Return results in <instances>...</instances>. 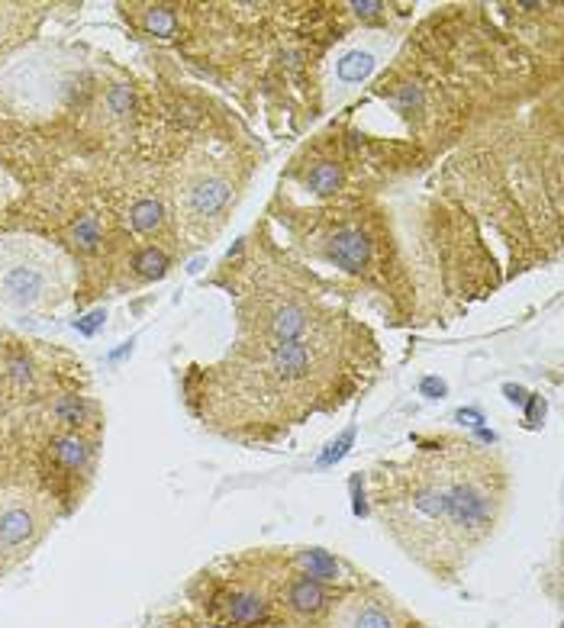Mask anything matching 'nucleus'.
Listing matches in <instances>:
<instances>
[{"mask_svg":"<svg viewBox=\"0 0 564 628\" xmlns=\"http://www.w3.org/2000/svg\"><path fill=\"white\" fill-rule=\"evenodd\" d=\"M49 529V506L26 490H0V567L30 554Z\"/></svg>","mask_w":564,"mask_h":628,"instance_id":"nucleus-7","label":"nucleus"},{"mask_svg":"<svg viewBox=\"0 0 564 628\" xmlns=\"http://www.w3.org/2000/svg\"><path fill=\"white\" fill-rule=\"evenodd\" d=\"M374 509L387 535L432 574H452L497 532L510 474L497 451L442 438L407 461L371 471Z\"/></svg>","mask_w":564,"mask_h":628,"instance_id":"nucleus-1","label":"nucleus"},{"mask_svg":"<svg viewBox=\"0 0 564 628\" xmlns=\"http://www.w3.org/2000/svg\"><path fill=\"white\" fill-rule=\"evenodd\" d=\"M129 226H133L139 236H152V232H162L165 223H168V210L165 203L158 197H136L129 203Z\"/></svg>","mask_w":564,"mask_h":628,"instance_id":"nucleus-13","label":"nucleus"},{"mask_svg":"<svg viewBox=\"0 0 564 628\" xmlns=\"http://www.w3.org/2000/svg\"><path fill=\"white\" fill-rule=\"evenodd\" d=\"M287 567H291L294 574H303L310 580H320L326 587L342 580V564L339 558H332L329 551L323 548H294L291 558H287Z\"/></svg>","mask_w":564,"mask_h":628,"instance_id":"nucleus-12","label":"nucleus"},{"mask_svg":"<svg viewBox=\"0 0 564 628\" xmlns=\"http://www.w3.org/2000/svg\"><path fill=\"white\" fill-rule=\"evenodd\" d=\"M71 242H75V248H81V252H94L97 242H100V226L94 216H81L75 226H71Z\"/></svg>","mask_w":564,"mask_h":628,"instance_id":"nucleus-18","label":"nucleus"},{"mask_svg":"<svg viewBox=\"0 0 564 628\" xmlns=\"http://www.w3.org/2000/svg\"><path fill=\"white\" fill-rule=\"evenodd\" d=\"M10 197H13V181L7 178V171L0 168V207H4Z\"/></svg>","mask_w":564,"mask_h":628,"instance_id":"nucleus-19","label":"nucleus"},{"mask_svg":"<svg viewBox=\"0 0 564 628\" xmlns=\"http://www.w3.org/2000/svg\"><path fill=\"white\" fill-rule=\"evenodd\" d=\"M374 65H378V55L368 52V49H355L349 55H342V62L336 65L339 81L342 84H361L374 71Z\"/></svg>","mask_w":564,"mask_h":628,"instance_id":"nucleus-16","label":"nucleus"},{"mask_svg":"<svg viewBox=\"0 0 564 628\" xmlns=\"http://www.w3.org/2000/svg\"><path fill=\"white\" fill-rule=\"evenodd\" d=\"M139 23H142V29H146V33H152V36H158V39H171V36L178 33V26H181L175 7H165V4L142 7Z\"/></svg>","mask_w":564,"mask_h":628,"instance_id":"nucleus-15","label":"nucleus"},{"mask_svg":"<svg viewBox=\"0 0 564 628\" xmlns=\"http://www.w3.org/2000/svg\"><path fill=\"white\" fill-rule=\"evenodd\" d=\"M171 213L187 245H207L226 229L239 200L236 165L197 149L184 158L171 181Z\"/></svg>","mask_w":564,"mask_h":628,"instance_id":"nucleus-4","label":"nucleus"},{"mask_svg":"<svg viewBox=\"0 0 564 628\" xmlns=\"http://www.w3.org/2000/svg\"><path fill=\"white\" fill-rule=\"evenodd\" d=\"M265 628H310V625H300V622H291V619H287V622H268Z\"/></svg>","mask_w":564,"mask_h":628,"instance_id":"nucleus-20","label":"nucleus"},{"mask_svg":"<svg viewBox=\"0 0 564 628\" xmlns=\"http://www.w3.org/2000/svg\"><path fill=\"white\" fill-rule=\"evenodd\" d=\"M236 306L242 342L284 345L313 339V335L345 323L332 306H326L323 290H313L307 277L294 271V265L278 271L258 268V281L242 274Z\"/></svg>","mask_w":564,"mask_h":628,"instance_id":"nucleus-3","label":"nucleus"},{"mask_svg":"<svg viewBox=\"0 0 564 628\" xmlns=\"http://www.w3.org/2000/svg\"><path fill=\"white\" fill-rule=\"evenodd\" d=\"M336 606L332 603V590L320 580H310L303 574H294L284 577L281 583V609L291 616V622H300V625H313L329 616V609Z\"/></svg>","mask_w":564,"mask_h":628,"instance_id":"nucleus-9","label":"nucleus"},{"mask_svg":"<svg viewBox=\"0 0 564 628\" xmlns=\"http://www.w3.org/2000/svg\"><path fill=\"white\" fill-rule=\"evenodd\" d=\"M52 458L65 471H84V464L91 461V445L81 435H59L52 438Z\"/></svg>","mask_w":564,"mask_h":628,"instance_id":"nucleus-14","label":"nucleus"},{"mask_svg":"<svg viewBox=\"0 0 564 628\" xmlns=\"http://www.w3.org/2000/svg\"><path fill=\"white\" fill-rule=\"evenodd\" d=\"M300 181L307 191H313L316 197H339L345 191V165L339 158H329V155H320L313 158V162L300 171Z\"/></svg>","mask_w":564,"mask_h":628,"instance_id":"nucleus-11","label":"nucleus"},{"mask_svg":"<svg viewBox=\"0 0 564 628\" xmlns=\"http://www.w3.org/2000/svg\"><path fill=\"white\" fill-rule=\"evenodd\" d=\"M133 268H136L139 277H146V281H158V277L168 274L171 258L158 245H146V248H139V252L133 255Z\"/></svg>","mask_w":564,"mask_h":628,"instance_id":"nucleus-17","label":"nucleus"},{"mask_svg":"<svg viewBox=\"0 0 564 628\" xmlns=\"http://www.w3.org/2000/svg\"><path fill=\"white\" fill-rule=\"evenodd\" d=\"M387 242V229L374 223V216L342 213L323 219V232L313 245L320 258L342 274L374 277L378 271L387 274Z\"/></svg>","mask_w":564,"mask_h":628,"instance_id":"nucleus-6","label":"nucleus"},{"mask_svg":"<svg viewBox=\"0 0 564 628\" xmlns=\"http://www.w3.org/2000/svg\"><path fill=\"white\" fill-rule=\"evenodd\" d=\"M349 326L339 323L313 339L265 345L239 342L226 361L204 371V422L223 435L265 438L297 426L316 410L336 406L355 390Z\"/></svg>","mask_w":564,"mask_h":628,"instance_id":"nucleus-2","label":"nucleus"},{"mask_svg":"<svg viewBox=\"0 0 564 628\" xmlns=\"http://www.w3.org/2000/svg\"><path fill=\"white\" fill-rule=\"evenodd\" d=\"M323 628H407V622L384 593L352 590L349 596H342V603L329 609Z\"/></svg>","mask_w":564,"mask_h":628,"instance_id":"nucleus-8","label":"nucleus"},{"mask_svg":"<svg viewBox=\"0 0 564 628\" xmlns=\"http://www.w3.org/2000/svg\"><path fill=\"white\" fill-rule=\"evenodd\" d=\"M223 622L229 628H265L271 622V596L258 583H233L220 596Z\"/></svg>","mask_w":564,"mask_h":628,"instance_id":"nucleus-10","label":"nucleus"},{"mask_svg":"<svg viewBox=\"0 0 564 628\" xmlns=\"http://www.w3.org/2000/svg\"><path fill=\"white\" fill-rule=\"evenodd\" d=\"M75 265L59 245L36 236L0 239V306L17 313H49L75 290Z\"/></svg>","mask_w":564,"mask_h":628,"instance_id":"nucleus-5","label":"nucleus"}]
</instances>
